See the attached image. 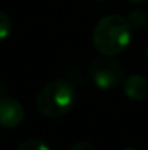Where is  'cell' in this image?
I'll return each instance as SVG.
<instances>
[{"instance_id": "6da1fadb", "label": "cell", "mask_w": 148, "mask_h": 150, "mask_svg": "<svg viewBox=\"0 0 148 150\" xmlns=\"http://www.w3.org/2000/svg\"><path fill=\"white\" fill-rule=\"evenodd\" d=\"M132 40V29L128 21L119 15H106L99 19L93 29L92 42L99 54L113 57L128 48Z\"/></svg>"}, {"instance_id": "7a4b0ae2", "label": "cell", "mask_w": 148, "mask_h": 150, "mask_svg": "<svg viewBox=\"0 0 148 150\" xmlns=\"http://www.w3.org/2000/svg\"><path fill=\"white\" fill-rule=\"evenodd\" d=\"M77 100L74 85L65 79H57L44 86L36 96L39 114L48 118H58L68 114Z\"/></svg>"}, {"instance_id": "3957f363", "label": "cell", "mask_w": 148, "mask_h": 150, "mask_svg": "<svg viewBox=\"0 0 148 150\" xmlns=\"http://www.w3.org/2000/svg\"><path fill=\"white\" fill-rule=\"evenodd\" d=\"M90 76L96 88L100 91H109L122 82L125 71L115 58L102 55L95 58L90 64Z\"/></svg>"}, {"instance_id": "277c9868", "label": "cell", "mask_w": 148, "mask_h": 150, "mask_svg": "<svg viewBox=\"0 0 148 150\" xmlns=\"http://www.w3.org/2000/svg\"><path fill=\"white\" fill-rule=\"evenodd\" d=\"M25 117L23 106L20 102L13 98H1L0 99V125L4 128L18 127Z\"/></svg>"}, {"instance_id": "5b68a950", "label": "cell", "mask_w": 148, "mask_h": 150, "mask_svg": "<svg viewBox=\"0 0 148 150\" xmlns=\"http://www.w3.org/2000/svg\"><path fill=\"white\" fill-rule=\"evenodd\" d=\"M123 92L131 100H144L148 96V79L142 74L128 76L123 83Z\"/></svg>"}, {"instance_id": "8992f818", "label": "cell", "mask_w": 148, "mask_h": 150, "mask_svg": "<svg viewBox=\"0 0 148 150\" xmlns=\"http://www.w3.org/2000/svg\"><path fill=\"white\" fill-rule=\"evenodd\" d=\"M126 21H128L131 29H141V28L145 26V23H147V21H148V16L142 9H135V10L129 12Z\"/></svg>"}, {"instance_id": "52a82bcc", "label": "cell", "mask_w": 148, "mask_h": 150, "mask_svg": "<svg viewBox=\"0 0 148 150\" xmlns=\"http://www.w3.org/2000/svg\"><path fill=\"white\" fill-rule=\"evenodd\" d=\"M12 32V19L10 16L0 10V41H4Z\"/></svg>"}, {"instance_id": "ba28073f", "label": "cell", "mask_w": 148, "mask_h": 150, "mask_svg": "<svg viewBox=\"0 0 148 150\" xmlns=\"http://www.w3.org/2000/svg\"><path fill=\"white\" fill-rule=\"evenodd\" d=\"M16 150H51L47 143L39 139H28L25 140Z\"/></svg>"}, {"instance_id": "9c48e42d", "label": "cell", "mask_w": 148, "mask_h": 150, "mask_svg": "<svg viewBox=\"0 0 148 150\" xmlns=\"http://www.w3.org/2000/svg\"><path fill=\"white\" fill-rule=\"evenodd\" d=\"M70 150H96V147L89 142H77L70 147Z\"/></svg>"}, {"instance_id": "30bf717a", "label": "cell", "mask_w": 148, "mask_h": 150, "mask_svg": "<svg viewBox=\"0 0 148 150\" xmlns=\"http://www.w3.org/2000/svg\"><path fill=\"white\" fill-rule=\"evenodd\" d=\"M129 3H134V4H138V3H144V1H147V0H128Z\"/></svg>"}, {"instance_id": "8fae6325", "label": "cell", "mask_w": 148, "mask_h": 150, "mask_svg": "<svg viewBox=\"0 0 148 150\" xmlns=\"http://www.w3.org/2000/svg\"><path fill=\"white\" fill-rule=\"evenodd\" d=\"M95 1H97V3H103V1H109V0H95Z\"/></svg>"}, {"instance_id": "7c38bea8", "label": "cell", "mask_w": 148, "mask_h": 150, "mask_svg": "<svg viewBox=\"0 0 148 150\" xmlns=\"http://www.w3.org/2000/svg\"><path fill=\"white\" fill-rule=\"evenodd\" d=\"M145 57H147V61H148V47H147V50H145Z\"/></svg>"}, {"instance_id": "4fadbf2b", "label": "cell", "mask_w": 148, "mask_h": 150, "mask_svg": "<svg viewBox=\"0 0 148 150\" xmlns=\"http://www.w3.org/2000/svg\"><path fill=\"white\" fill-rule=\"evenodd\" d=\"M123 150H135V149H132V147H126V149H123Z\"/></svg>"}]
</instances>
